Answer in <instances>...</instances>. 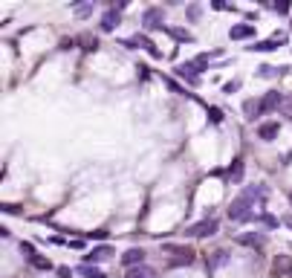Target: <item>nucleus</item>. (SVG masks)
<instances>
[{
	"instance_id": "obj_1",
	"label": "nucleus",
	"mask_w": 292,
	"mask_h": 278,
	"mask_svg": "<svg viewBox=\"0 0 292 278\" xmlns=\"http://www.w3.org/2000/svg\"><path fill=\"white\" fill-rule=\"evenodd\" d=\"M252 206H255V203L240 194V197L229 206V212H226V215H229V220H234V223H255L257 215L252 212Z\"/></svg>"
},
{
	"instance_id": "obj_2",
	"label": "nucleus",
	"mask_w": 292,
	"mask_h": 278,
	"mask_svg": "<svg viewBox=\"0 0 292 278\" xmlns=\"http://www.w3.org/2000/svg\"><path fill=\"white\" fill-rule=\"evenodd\" d=\"M205 64H208V55H200L194 61H182L177 67V75L179 79H185L188 84H200V72L205 70Z\"/></svg>"
},
{
	"instance_id": "obj_3",
	"label": "nucleus",
	"mask_w": 292,
	"mask_h": 278,
	"mask_svg": "<svg viewBox=\"0 0 292 278\" xmlns=\"http://www.w3.org/2000/svg\"><path fill=\"white\" fill-rule=\"evenodd\" d=\"M217 229H220V223L214 217H205V220H197V223L188 226L185 235L188 238H208V235H217Z\"/></svg>"
},
{
	"instance_id": "obj_4",
	"label": "nucleus",
	"mask_w": 292,
	"mask_h": 278,
	"mask_svg": "<svg viewBox=\"0 0 292 278\" xmlns=\"http://www.w3.org/2000/svg\"><path fill=\"white\" fill-rule=\"evenodd\" d=\"M165 252H174L177 258L168 261V267H185V264H194V252L188 249V246H179V243H165Z\"/></svg>"
},
{
	"instance_id": "obj_5",
	"label": "nucleus",
	"mask_w": 292,
	"mask_h": 278,
	"mask_svg": "<svg viewBox=\"0 0 292 278\" xmlns=\"http://www.w3.org/2000/svg\"><path fill=\"white\" fill-rule=\"evenodd\" d=\"M142 27H148V29H165V9H160V6L145 9V12H142Z\"/></svg>"
},
{
	"instance_id": "obj_6",
	"label": "nucleus",
	"mask_w": 292,
	"mask_h": 278,
	"mask_svg": "<svg viewBox=\"0 0 292 278\" xmlns=\"http://www.w3.org/2000/svg\"><path fill=\"white\" fill-rule=\"evenodd\" d=\"M122 9H124V6H113V9H107L104 15H101V29H104V32H113V29L119 27V20H122Z\"/></svg>"
},
{
	"instance_id": "obj_7",
	"label": "nucleus",
	"mask_w": 292,
	"mask_h": 278,
	"mask_svg": "<svg viewBox=\"0 0 292 278\" xmlns=\"http://www.w3.org/2000/svg\"><path fill=\"white\" fill-rule=\"evenodd\" d=\"M145 255H148L145 249H136V246H133V249H127V252L122 255V267H124V269L142 267V264H145Z\"/></svg>"
},
{
	"instance_id": "obj_8",
	"label": "nucleus",
	"mask_w": 292,
	"mask_h": 278,
	"mask_svg": "<svg viewBox=\"0 0 292 278\" xmlns=\"http://www.w3.org/2000/svg\"><path fill=\"white\" fill-rule=\"evenodd\" d=\"M281 102H283L281 93H278V90H269L263 99L257 102V105H260V116H263V113H269V110H275V108H281Z\"/></svg>"
},
{
	"instance_id": "obj_9",
	"label": "nucleus",
	"mask_w": 292,
	"mask_h": 278,
	"mask_svg": "<svg viewBox=\"0 0 292 278\" xmlns=\"http://www.w3.org/2000/svg\"><path fill=\"white\" fill-rule=\"evenodd\" d=\"M240 194H243L246 200H252V203H266V197H269V189H266V186H246Z\"/></svg>"
},
{
	"instance_id": "obj_10",
	"label": "nucleus",
	"mask_w": 292,
	"mask_h": 278,
	"mask_svg": "<svg viewBox=\"0 0 292 278\" xmlns=\"http://www.w3.org/2000/svg\"><path fill=\"white\" fill-rule=\"evenodd\" d=\"M278 134H281V122H263V125H257V139H263V142H272Z\"/></svg>"
},
{
	"instance_id": "obj_11",
	"label": "nucleus",
	"mask_w": 292,
	"mask_h": 278,
	"mask_svg": "<svg viewBox=\"0 0 292 278\" xmlns=\"http://www.w3.org/2000/svg\"><path fill=\"white\" fill-rule=\"evenodd\" d=\"M113 255V246L110 243H101V246H93L90 249V255H84V264H96V261H104Z\"/></svg>"
},
{
	"instance_id": "obj_12",
	"label": "nucleus",
	"mask_w": 292,
	"mask_h": 278,
	"mask_svg": "<svg viewBox=\"0 0 292 278\" xmlns=\"http://www.w3.org/2000/svg\"><path fill=\"white\" fill-rule=\"evenodd\" d=\"M255 35V27L252 23H234V27L229 29V38L231 41H246V38Z\"/></svg>"
},
{
	"instance_id": "obj_13",
	"label": "nucleus",
	"mask_w": 292,
	"mask_h": 278,
	"mask_svg": "<svg viewBox=\"0 0 292 278\" xmlns=\"http://www.w3.org/2000/svg\"><path fill=\"white\" fill-rule=\"evenodd\" d=\"M237 243H243V246H252V249H263L266 246V235L263 232H252V235H240Z\"/></svg>"
},
{
	"instance_id": "obj_14",
	"label": "nucleus",
	"mask_w": 292,
	"mask_h": 278,
	"mask_svg": "<svg viewBox=\"0 0 292 278\" xmlns=\"http://www.w3.org/2000/svg\"><path fill=\"white\" fill-rule=\"evenodd\" d=\"M283 41H286V38H269V41H257V44H252L249 49H252V53H272L275 46L283 44Z\"/></svg>"
},
{
	"instance_id": "obj_15",
	"label": "nucleus",
	"mask_w": 292,
	"mask_h": 278,
	"mask_svg": "<svg viewBox=\"0 0 292 278\" xmlns=\"http://www.w3.org/2000/svg\"><path fill=\"white\" fill-rule=\"evenodd\" d=\"M127 278H156V269L148 267V264H142V267L127 269Z\"/></svg>"
},
{
	"instance_id": "obj_16",
	"label": "nucleus",
	"mask_w": 292,
	"mask_h": 278,
	"mask_svg": "<svg viewBox=\"0 0 292 278\" xmlns=\"http://www.w3.org/2000/svg\"><path fill=\"white\" fill-rule=\"evenodd\" d=\"M78 275L81 278H107V272H104V269H98V267H93V264H81Z\"/></svg>"
},
{
	"instance_id": "obj_17",
	"label": "nucleus",
	"mask_w": 292,
	"mask_h": 278,
	"mask_svg": "<svg viewBox=\"0 0 292 278\" xmlns=\"http://www.w3.org/2000/svg\"><path fill=\"white\" fill-rule=\"evenodd\" d=\"M226 177L234 180V183H240V180H243V160H234V162H231L229 168H226Z\"/></svg>"
},
{
	"instance_id": "obj_18",
	"label": "nucleus",
	"mask_w": 292,
	"mask_h": 278,
	"mask_svg": "<svg viewBox=\"0 0 292 278\" xmlns=\"http://www.w3.org/2000/svg\"><path fill=\"white\" fill-rule=\"evenodd\" d=\"M283 72H286V67H269V64L257 67V75H260V79H272V75H283Z\"/></svg>"
},
{
	"instance_id": "obj_19",
	"label": "nucleus",
	"mask_w": 292,
	"mask_h": 278,
	"mask_svg": "<svg viewBox=\"0 0 292 278\" xmlns=\"http://www.w3.org/2000/svg\"><path fill=\"white\" fill-rule=\"evenodd\" d=\"M226 261H229V252H226V249H217V252L211 255V258H208V269H217V267H223Z\"/></svg>"
},
{
	"instance_id": "obj_20",
	"label": "nucleus",
	"mask_w": 292,
	"mask_h": 278,
	"mask_svg": "<svg viewBox=\"0 0 292 278\" xmlns=\"http://www.w3.org/2000/svg\"><path fill=\"white\" fill-rule=\"evenodd\" d=\"M243 113H246L249 119H257V116H260V105H257V99L243 102Z\"/></svg>"
},
{
	"instance_id": "obj_21",
	"label": "nucleus",
	"mask_w": 292,
	"mask_h": 278,
	"mask_svg": "<svg viewBox=\"0 0 292 278\" xmlns=\"http://www.w3.org/2000/svg\"><path fill=\"white\" fill-rule=\"evenodd\" d=\"M26 261H29V264H32L35 269H52V261H49V258H41L38 252H35V255H29Z\"/></svg>"
},
{
	"instance_id": "obj_22",
	"label": "nucleus",
	"mask_w": 292,
	"mask_h": 278,
	"mask_svg": "<svg viewBox=\"0 0 292 278\" xmlns=\"http://www.w3.org/2000/svg\"><path fill=\"white\" fill-rule=\"evenodd\" d=\"M200 15H203V6H200V3H191V6L185 9V18L191 20V23H197V20H200Z\"/></svg>"
},
{
	"instance_id": "obj_23",
	"label": "nucleus",
	"mask_w": 292,
	"mask_h": 278,
	"mask_svg": "<svg viewBox=\"0 0 292 278\" xmlns=\"http://www.w3.org/2000/svg\"><path fill=\"white\" fill-rule=\"evenodd\" d=\"M255 223H263V226H269V229H275V226H281V220H278V217H272V215H257Z\"/></svg>"
},
{
	"instance_id": "obj_24",
	"label": "nucleus",
	"mask_w": 292,
	"mask_h": 278,
	"mask_svg": "<svg viewBox=\"0 0 292 278\" xmlns=\"http://www.w3.org/2000/svg\"><path fill=\"white\" fill-rule=\"evenodd\" d=\"M165 87H168L171 93H177V96H188V90H182V87H179V84H177L174 79H165Z\"/></svg>"
},
{
	"instance_id": "obj_25",
	"label": "nucleus",
	"mask_w": 292,
	"mask_h": 278,
	"mask_svg": "<svg viewBox=\"0 0 292 278\" xmlns=\"http://www.w3.org/2000/svg\"><path fill=\"white\" fill-rule=\"evenodd\" d=\"M72 12H75L78 18H87L90 12H93V6H90V3H81V6H72Z\"/></svg>"
},
{
	"instance_id": "obj_26",
	"label": "nucleus",
	"mask_w": 292,
	"mask_h": 278,
	"mask_svg": "<svg viewBox=\"0 0 292 278\" xmlns=\"http://www.w3.org/2000/svg\"><path fill=\"white\" fill-rule=\"evenodd\" d=\"M208 119H211L214 125H220V122H223V110L220 108H208Z\"/></svg>"
},
{
	"instance_id": "obj_27",
	"label": "nucleus",
	"mask_w": 292,
	"mask_h": 278,
	"mask_svg": "<svg viewBox=\"0 0 292 278\" xmlns=\"http://www.w3.org/2000/svg\"><path fill=\"white\" fill-rule=\"evenodd\" d=\"M168 32H171L174 38H179V41H194V38L188 35V32H182V29H168Z\"/></svg>"
},
{
	"instance_id": "obj_28",
	"label": "nucleus",
	"mask_w": 292,
	"mask_h": 278,
	"mask_svg": "<svg viewBox=\"0 0 292 278\" xmlns=\"http://www.w3.org/2000/svg\"><path fill=\"white\" fill-rule=\"evenodd\" d=\"M223 90H226V93H237L240 90V81L234 79V81H226V84H223Z\"/></svg>"
},
{
	"instance_id": "obj_29",
	"label": "nucleus",
	"mask_w": 292,
	"mask_h": 278,
	"mask_svg": "<svg viewBox=\"0 0 292 278\" xmlns=\"http://www.w3.org/2000/svg\"><path fill=\"white\" fill-rule=\"evenodd\" d=\"M275 269H278V272H281V269H283V272H289L292 264H289V261H278V264H275Z\"/></svg>"
},
{
	"instance_id": "obj_30",
	"label": "nucleus",
	"mask_w": 292,
	"mask_h": 278,
	"mask_svg": "<svg viewBox=\"0 0 292 278\" xmlns=\"http://www.w3.org/2000/svg\"><path fill=\"white\" fill-rule=\"evenodd\" d=\"M151 79V72H148V67H139V81H148Z\"/></svg>"
},
{
	"instance_id": "obj_31",
	"label": "nucleus",
	"mask_w": 292,
	"mask_h": 278,
	"mask_svg": "<svg viewBox=\"0 0 292 278\" xmlns=\"http://www.w3.org/2000/svg\"><path fill=\"white\" fill-rule=\"evenodd\" d=\"M275 12H289V3H275Z\"/></svg>"
},
{
	"instance_id": "obj_32",
	"label": "nucleus",
	"mask_w": 292,
	"mask_h": 278,
	"mask_svg": "<svg viewBox=\"0 0 292 278\" xmlns=\"http://www.w3.org/2000/svg\"><path fill=\"white\" fill-rule=\"evenodd\" d=\"M289 200H292V194H289Z\"/></svg>"
}]
</instances>
